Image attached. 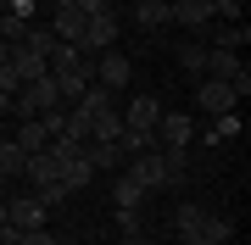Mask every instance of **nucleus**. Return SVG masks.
<instances>
[{
    "mask_svg": "<svg viewBox=\"0 0 251 245\" xmlns=\"http://www.w3.org/2000/svg\"><path fill=\"white\" fill-rule=\"evenodd\" d=\"M56 245H73V240H56Z\"/></svg>",
    "mask_w": 251,
    "mask_h": 245,
    "instance_id": "obj_30",
    "label": "nucleus"
},
{
    "mask_svg": "<svg viewBox=\"0 0 251 245\" xmlns=\"http://www.w3.org/2000/svg\"><path fill=\"white\" fill-rule=\"evenodd\" d=\"M90 178H95V167L84 162V156H67V162H56V184H62L67 195H78V190H90Z\"/></svg>",
    "mask_w": 251,
    "mask_h": 245,
    "instance_id": "obj_9",
    "label": "nucleus"
},
{
    "mask_svg": "<svg viewBox=\"0 0 251 245\" xmlns=\"http://www.w3.org/2000/svg\"><path fill=\"white\" fill-rule=\"evenodd\" d=\"M78 156H84L95 173H100V167H106V173L123 167V151H117V139H84V151H78Z\"/></svg>",
    "mask_w": 251,
    "mask_h": 245,
    "instance_id": "obj_10",
    "label": "nucleus"
},
{
    "mask_svg": "<svg viewBox=\"0 0 251 245\" xmlns=\"http://www.w3.org/2000/svg\"><path fill=\"white\" fill-rule=\"evenodd\" d=\"M6 56H11V45H6V39H0V62H6Z\"/></svg>",
    "mask_w": 251,
    "mask_h": 245,
    "instance_id": "obj_29",
    "label": "nucleus"
},
{
    "mask_svg": "<svg viewBox=\"0 0 251 245\" xmlns=\"http://www.w3.org/2000/svg\"><path fill=\"white\" fill-rule=\"evenodd\" d=\"M17 145H23L28 156H34V151H45V145H50V134H45V128H39V117H34V123H17Z\"/></svg>",
    "mask_w": 251,
    "mask_h": 245,
    "instance_id": "obj_17",
    "label": "nucleus"
},
{
    "mask_svg": "<svg viewBox=\"0 0 251 245\" xmlns=\"http://www.w3.org/2000/svg\"><path fill=\"white\" fill-rule=\"evenodd\" d=\"M206 78H224L229 89H234V100H246L251 95V73H246V62H240V50H206Z\"/></svg>",
    "mask_w": 251,
    "mask_h": 245,
    "instance_id": "obj_1",
    "label": "nucleus"
},
{
    "mask_svg": "<svg viewBox=\"0 0 251 245\" xmlns=\"http://www.w3.org/2000/svg\"><path fill=\"white\" fill-rule=\"evenodd\" d=\"M6 62H11V73H17V84H34V78H45V73H50V62H45L39 50H28V45H11Z\"/></svg>",
    "mask_w": 251,
    "mask_h": 245,
    "instance_id": "obj_8",
    "label": "nucleus"
},
{
    "mask_svg": "<svg viewBox=\"0 0 251 245\" xmlns=\"http://www.w3.org/2000/svg\"><path fill=\"white\" fill-rule=\"evenodd\" d=\"M229 234H234V223L224 218V212H206V223H201V240H206V245H229Z\"/></svg>",
    "mask_w": 251,
    "mask_h": 245,
    "instance_id": "obj_16",
    "label": "nucleus"
},
{
    "mask_svg": "<svg viewBox=\"0 0 251 245\" xmlns=\"http://www.w3.org/2000/svg\"><path fill=\"white\" fill-rule=\"evenodd\" d=\"M84 11H56V22H50V34L62 39V45H78V34H84Z\"/></svg>",
    "mask_w": 251,
    "mask_h": 245,
    "instance_id": "obj_15",
    "label": "nucleus"
},
{
    "mask_svg": "<svg viewBox=\"0 0 251 245\" xmlns=\"http://www.w3.org/2000/svg\"><path fill=\"white\" fill-rule=\"evenodd\" d=\"M39 206H45V212H56V206H62V200H67V190H62V184H39Z\"/></svg>",
    "mask_w": 251,
    "mask_h": 245,
    "instance_id": "obj_23",
    "label": "nucleus"
},
{
    "mask_svg": "<svg viewBox=\"0 0 251 245\" xmlns=\"http://www.w3.org/2000/svg\"><path fill=\"white\" fill-rule=\"evenodd\" d=\"M168 22L196 34V28H206V22H212V0H168Z\"/></svg>",
    "mask_w": 251,
    "mask_h": 245,
    "instance_id": "obj_6",
    "label": "nucleus"
},
{
    "mask_svg": "<svg viewBox=\"0 0 251 245\" xmlns=\"http://www.w3.org/2000/svg\"><path fill=\"white\" fill-rule=\"evenodd\" d=\"M134 22L145 28V34L168 28V0H134Z\"/></svg>",
    "mask_w": 251,
    "mask_h": 245,
    "instance_id": "obj_13",
    "label": "nucleus"
},
{
    "mask_svg": "<svg viewBox=\"0 0 251 245\" xmlns=\"http://www.w3.org/2000/svg\"><path fill=\"white\" fill-rule=\"evenodd\" d=\"M23 178L34 184V190H39V184H56V156H50V151H34V156L23 162Z\"/></svg>",
    "mask_w": 251,
    "mask_h": 245,
    "instance_id": "obj_12",
    "label": "nucleus"
},
{
    "mask_svg": "<svg viewBox=\"0 0 251 245\" xmlns=\"http://www.w3.org/2000/svg\"><path fill=\"white\" fill-rule=\"evenodd\" d=\"M179 62H184V73L206 78V45H184V50H179Z\"/></svg>",
    "mask_w": 251,
    "mask_h": 245,
    "instance_id": "obj_21",
    "label": "nucleus"
},
{
    "mask_svg": "<svg viewBox=\"0 0 251 245\" xmlns=\"http://www.w3.org/2000/svg\"><path fill=\"white\" fill-rule=\"evenodd\" d=\"M123 245H151V240H145L140 228H128V234H123Z\"/></svg>",
    "mask_w": 251,
    "mask_h": 245,
    "instance_id": "obj_27",
    "label": "nucleus"
},
{
    "mask_svg": "<svg viewBox=\"0 0 251 245\" xmlns=\"http://www.w3.org/2000/svg\"><path fill=\"white\" fill-rule=\"evenodd\" d=\"M196 106L206 111V117H224V111H234L240 100H234V89H229L224 78H201L196 84Z\"/></svg>",
    "mask_w": 251,
    "mask_h": 245,
    "instance_id": "obj_5",
    "label": "nucleus"
},
{
    "mask_svg": "<svg viewBox=\"0 0 251 245\" xmlns=\"http://www.w3.org/2000/svg\"><path fill=\"white\" fill-rule=\"evenodd\" d=\"M240 134V111H224V117H212V145H224V139Z\"/></svg>",
    "mask_w": 251,
    "mask_h": 245,
    "instance_id": "obj_20",
    "label": "nucleus"
},
{
    "mask_svg": "<svg viewBox=\"0 0 251 245\" xmlns=\"http://www.w3.org/2000/svg\"><path fill=\"white\" fill-rule=\"evenodd\" d=\"M112 39H117V17H112V11H100V17L84 22V34H78V56H100V50H112Z\"/></svg>",
    "mask_w": 251,
    "mask_h": 245,
    "instance_id": "obj_4",
    "label": "nucleus"
},
{
    "mask_svg": "<svg viewBox=\"0 0 251 245\" xmlns=\"http://www.w3.org/2000/svg\"><path fill=\"white\" fill-rule=\"evenodd\" d=\"M17 245H56L50 228H28V234H17Z\"/></svg>",
    "mask_w": 251,
    "mask_h": 245,
    "instance_id": "obj_24",
    "label": "nucleus"
},
{
    "mask_svg": "<svg viewBox=\"0 0 251 245\" xmlns=\"http://www.w3.org/2000/svg\"><path fill=\"white\" fill-rule=\"evenodd\" d=\"M112 206H117V212H140V206H145V184H140L128 167L112 173Z\"/></svg>",
    "mask_w": 251,
    "mask_h": 245,
    "instance_id": "obj_7",
    "label": "nucleus"
},
{
    "mask_svg": "<svg viewBox=\"0 0 251 245\" xmlns=\"http://www.w3.org/2000/svg\"><path fill=\"white\" fill-rule=\"evenodd\" d=\"M156 151H190V139H196V117L190 111H162L156 128H151Z\"/></svg>",
    "mask_w": 251,
    "mask_h": 245,
    "instance_id": "obj_2",
    "label": "nucleus"
},
{
    "mask_svg": "<svg viewBox=\"0 0 251 245\" xmlns=\"http://www.w3.org/2000/svg\"><path fill=\"white\" fill-rule=\"evenodd\" d=\"M128 78H134V62H128L123 50H100V56H95V84H100V89L117 95Z\"/></svg>",
    "mask_w": 251,
    "mask_h": 245,
    "instance_id": "obj_3",
    "label": "nucleus"
},
{
    "mask_svg": "<svg viewBox=\"0 0 251 245\" xmlns=\"http://www.w3.org/2000/svg\"><path fill=\"white\" fill-rule=\"evenodd\" d=\"M11 117V95H0V123H6Z\"/></svg>",
    "mask_w": 251,
    "mask_h": 245,
    "instance_id": "obj_28",
    "label": "nucleus"
},
{
    "mask_svg": "<svg viewBox=\"0 0 251 245\" xmlns=\"http://www.w3.org/2000/svg\"><path fill=\"white\" fill-rule=\"evenodd\" d=\"M156 117H162V100H156V95H134L128 111H123V123H128V128H145V134L156 128Z\"/></svg>",
    "mask_w": 251,
    "mask_h": 245,
    "instance_id": "obj_11",
    "label": "nucleus"
},
{
    "mask_svg": "<svg viewBox=\"0 0 251 245\" xmlns=\"http://www.w3.org/2000/svg\"><path fill=\"white\" fill-rule=\"evenodd\" d=\"M201 223H206V206H196V200H184V206H173V228H179V240L201 234Z\"/></svg>",
    "mask_w": 251,
    "mask_h": 245,
    "instance_id": "obj_14",
    "label": "nucleus"
},
{
    "mask_svg": "<svg viewBox=\"0 0 251 245\" xmlns=\"http://www.w3.org/2000/svg\"><path fill=\"white\" fill-rule=\"evenodd\" d=\"M23 84H17V73H11V62H0V95H17Z\"/></svg>",
    "mask_w": 251,
    "mask_h": 245,
    "instance_id": "obj_25",
    "label": "nucleus"
},
{
    "mask_svg": "<svg viewBox=\"0 0 251 245\" xmlns=\"http://www.w3.org/2000/svg\"><path fill=\"white\" fill-rule=\"evenodd\" d=\"M246 39H251V28H246V22H234L229 34H218V50H240Z\"/></svg>",
    "mask_w": 251,
    "mask_h": 245,
    "instance_id": "obj_22",
    "label": "nucleus"
},
{
    "mask_svg": "<svg viewBox=\"0 0 251 245\" xmlns=\"http://www.w3.org/2000/svg\"><path fill=\"white\" fill-rule=\"evenodd\" d=\"M23 45H28V50H39V56L50 62V50H56V34H50L45 22H28V39H23Z\"/></svg>",
    "mask_w": 251,
    "mask_h": 245,
    "instance_id": "obj_18",
    "label": "nucleus"
},
{
    "mask_svg": "<svg viewBox=\"0 0 251 245\" xmlns=\"http://www.w3.org/2000/svg\"><path fill=\"white\" fill-rule=\"evenodd\" d=\"M117 134H123V111H106L90 123V139H117Z\"/></svg>",
    "mask_w": 251,
    "mask_h": 245,
    "instance_id": "obj_19",
    "label": "nucleus"
},
{
    "mask_svg": "<svg viewBox=\"0 0 251 245\" xmlns=\"http://www.w3.org/2000/svg\"><path fill=\"white\" fill-rule=\"evenodd\" d=\"M73 6H78V11H84V17H100V11H112V6H106V0H73Z\"/></svg>",
    "mask_w": 251,
    "mask_h": 245,
    "instance_id": "obj_26",
    "label": "nucleus"
}]
</instances>
